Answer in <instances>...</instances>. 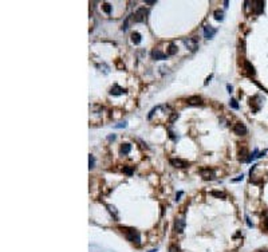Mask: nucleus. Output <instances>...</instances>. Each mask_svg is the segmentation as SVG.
I'll return each mask as SVG.
<instances>
[{
	"instance_id": "1",
	"label": "nucleus",
	"mask_w": 268,
	"mask_h": 252,
	"mask_svg": "<svg viewBox=\"0 0 268 252\" xmlns=\"http://www.w3.org/2000/svg\"><path fill=\"white\" fill-rule=\"evenodd\" d=\"M121 229H122V232L125 231V236H126V239L129 241L136 243V244H141V235L138 231H136L134 228H122V227H121Z\"/></svg>"
},
{
	"instance_id": "25",
	"label": "nucleus",
	"mask_w": 268,
	"mask_h": 252,
	"mask_svg": "<svg viewBox=\"0 0 268 252\" xmlns=\"http://www.w3.org/2000/svg\"><path fill=\"white\" fill-rule=\"evenodd\" d=\"M102 8H103V11H105L106 13H110V12H111V5H110L109 3H103Z\"/></svg>"
},
{
	"instance_id": "7",
	"label": "nucleus",
	"mask_w": 268,
	"mask_h": 252,
	"mask_svg": "<svg viewBox=\"0 0 268 252\" xmlns=\"http://www.w3.org/2000/svg\"><path fill=\"white\" fill-rule=\"evenodd\" d=\"M184 43L186 44V47H188L190 51H194V50L197 49V38L194 36V38H190V39H184Z\"/></svg>"
},
{
	"instance_id": "21",
	"label": "nucleus",
	"mask_w": 268,
	"mask_h": 252,
	"mask_svg": "<svg viewBox=\"0 0 268 252\" xmlns=\"http://www.w3.org/2000/svg\"><path fill=\"white\" fill-rule=\"evenodd\" d=\"M245 156H247V150H245V149H243V150L239 152V160H240V161H243V162H245V161H247Z\"/></svg>"
},
{
	"instance_id": "18",
	"label": "nucleus",
	"mask_w": 268,
	"mask_h": 252,
	"mask_svg": "<svg viewBox=\"0 0 268 252\" xmlns=\"http://www.w3.org/2000/svg\"><path fill=\"white\" fill-rule=\"evenodd\" d=\"M90 252H114V251H109V249H103V248H99L97 245H91L90 247Z\"/></svg>"
},
{
	"instance_id": "17",
	"label": "nucleus",
	"mask_w": 268,
	"mask_h": 252,
	"mask_svg": "<svg viewBox=\"0 0 268 252\" xmlns=\"http://www.w3.org/2000/svg\"><path fill=\"white\" fill-rule=\"evenodd\" d=\"M174 54H177V47L174 43H170L168 49V55H174Z\"/></svg>"
},
{
	"instance_id": "16",
	"label": "nucleus",
	"mask_w": 268,
	"mask_h": 252,
	"mask_svg": "<svg viewBox=\"0 0 268 252\" xmlns=\"http://www.w3.org/2000/svg\"><path fill=\"white\" fill-rule=\"evenodd\" d=\"M257 157H260V153H259V150H257V149H255V150H253V153H252V154H249V157L247 158V162H251V161H253V160L257 158Z\"/></svg>"
},
{
	"instance_id": "9",
	"label": "nucleus",
	"mask_w": 268,
	"mask_h": 252,
	"mask_svg": "<svg viewBox=\"0 0 268 252\" xmlns=\"http://www.w3.org/2000/svg\"><path fill=\"white\" fill-rule=\"evenodd\" d=\"M216 32H217V30H216V28H213V27H211V26H205V27H204V35H205V38H207V39H212V38L216 35Z\"/></svg>"
},
{
	"instance_id": "13",
	"label": "nucleus",
	"mask_w": 268,
	"mask_h": 252,
	"mask_svg": "<svg viewBox=\"0 0 268 252\" xmlns=\"http://www.w3.org/2000/svg\"><path fill=\"white\" fill-rule=\"evenodd\" d=\"M130 150H132V145L130 144H123L119 148V153L121 154H128V153H130Z\"/></svg>"
},
{
	"instance_id": "36",
	"label": "nucleus",
	"mask_w": 268,
	"mask_h": 252,
	"mask_svg": "<svg viewBox=\"0 0 268 252\" xmlns=\"http://www.w3.org/2000/svg\"><path fill=\"white\" fill-rule=\"evenodd\" d=\"M111 140H115V136L113 134V136H109V141H111Z\"/></svg>"
},
{
	"instance_id": "34",
	"label": "nucleus",
	"mask_w": 268,
	"mask_h": 252,
	"mask_svg": "<svg viewBox=\"0 0 268 252\" xmlns=\"http://www.w3.org/2000/svg\"><path fill=\"white\" fill-rule=\"evenodd\" d=\"M264 227H265V229L268 231V219H267L265 221H264Z\"/></svg>"
},
{
	"instance_id": "3",
	"label": "nucleus",
	"mask_w": 268,
	"mask_h": 252,
	"mask_svg": "<svg viewBox=\"0 0 268 252\" xmlns=\"http://www.w3.org/2000/svg\"><path fill=\"white\" fill-rule=\"evenodd\" d=\"M198 173L201 174V177L204 180H213L216 176V172L213 169H209V168H202L198 170Z\"/></svg>"
},
{
	"instance_id": "35",
	"label": "nucleus",
	"mask_w": 268,
	"mask_h": 252,
	"mask_svg": "<svg viewBox=\"0 0 268 252\" xmlns=\"http://www.w3.org/2000/svg\"><path fill=\"white\" fill-rule=\"evenodd\" d=\"M146 3H148V4H153L156 1H154V0H146Z\"/></svg>"
},
{
	"instance_id": "26",
	"label": "nucleus",
	"mask_w": 268,
	"mask_h": 252,
	"mask_svg": "<svg viewBox=\"0 0 268 252\" xmlns=\"http://www.w3.org/2000/svg\"><path fill=\"white\" fill-rule=\"evenodd\" d=\"M126 126H128V122H119V124L114 125L115 129H122V128H126Z\"/></svg>"
},
{
	"instance_id": "15",
	"label": "nucleus",
	"mask_w": 268,
	"mask_h": 252,
	"mask_svg": "<svg viewBox=\"0 0 268 252\" xmlns=\"http://www.w3.org/2000/svg\"><path fill=\"white\" fill-rule=\"evenodd\" d=\"M255 13H261L263 12V7H264V3L263 1H255Z\"/></svg>"
},
{
	"instance_id": "4",
	"label": "nucleus",
	"mask_w": 268,
	"mask_h": 252,
	"mask_svg": "<svg viewBox=\"0 0 268 252\" xmlns=\"http://www.w3.org/2000/svg\"><path fill=\"white\" fill-rule=\"evenodd\" d=\"M233 133L237 134V136H245L247 133H248V129H247V126L244 124L237 122V124L233 126Z\"/></svg>"
},
{
	"instance_id": "37",
	"label": "nucleus",
	"mask_w": 268,
	"mask_h": 252,
	"mask_svg": "<svg viewBox=\"0 0 268 252\" xmlns=\"http://www.w3.org/2000/svg\"><path fill=\"white\" fill-rule=\"evenodd\" d=\"M149 252H157V249H152V251H149Z\"/></svg>"
},
{
	"instance_id": "30",
	"label": "nucleus",
	"mask_w": 268,
	"mask_h": 252,
	"mask_svg": "<svg viewBox=\"0 0 268 252\" xmlns=\"http://www.w3.org/2000/svg\"><path fill=\"white\" fill-rule=\"evenodd\" d=\"M212 78H213V75H212V74H211V75H209V76H208V78H207V80H205V82H204V84H205V86H207V84L209 83V82H211V79H212Z\"/></svg>"
},
{
	"instance_id": "5",
	"label": "nucleus",
	"mask_w": 268,
	"mask_h": 252,
	"mask_svg": "<svg viewBox=\"0 0 268 252\" xmlns=\"http://www.w3.org/2000/svg\"><path fill=\"white\" fill-rule=\"evenodd\" d=\"M169 162H170L174 168H188L189 165H190L188 161L181 160V158H170V160H169Z\"/></svg>"
},
{
	"instance_id": "19",
	"label": "nucleus",
	"mask_w": 268,
	"mask_h": 252,
	"mask_svg": "<svg viewBox=\"0 0 268 252\" xmlns=\"http://www.w3.org/2000/svg\"><path fill=\"white\" fill-rule=\"evenodd\" d=\"M213 15H215V19H216V20H220V22H221V20L224 19V12H223V11H220V9L215 11V13H213Z\"/></svg>"
},
{
	"instance_id": "38",
	"label": "nucleus",
	"mask_w": 268,
	"mask_h": 252,
	"mask_svg": "<svg viewBox=\"0 0 268 252\" xmlns=\"http://www.w3.org/2000/svg\"><path fill=\"white\" fill-rule=\"evenodd\" d=\"M261 252H268V251H261Z\"/></svg>"
},
{
	"instance_id": "11",
	"label": "nucleus",
	"mask_w": 268,
	"mask_h": 252,
	"mask_svg": "<svg viewBox=\"0 0 268 252\" xmlns=\"http://www.w3.org/2000/svg\"><path fill=\"white\" fill-rule=\"evenodd\" d=\"M111 95H121V94H125L126 93V90L125 88H122V87H119L118 84H114L113 87L110 88V91H109Z\"/></svg>"
},
{
	"instance_id": "33",
	"label": "nucleus",
	"mask_w": 268,
	"mask_h": 252,
	"mask_svg": "<svg viewBox=\"0 0 268 252\" xmlns=\"http://www.w3.org/2000/svg\"><path fill=\"white\" fill-rule=\"evenodd\" d=\"M227 88H228V93H232L233 88H232V86H231V84H227Z\"/></svg>"
},
{
	"instance_id": "31",
	"label": "nucleus",
	"mask_w": 268,
	"mask_h": 252,
	"mask_svg": "<svg viewBox=\"0 0 268 252\" xmlns=\"http://www.w3.org/2000/svg\"><path fill=\"white\" fill-rule=\"evenodd\" d=\"M243 177H244V176L241 174V176H239L237 178H235V180H232V181H233V182H236V181H241V180H243Z\"/></svg>"
},
{
	"instance_id": "27",
	"label": "nucleus",
	"mask_w": 268,
	"mask_h": 252,
	"mask_svg": "<svg viewBox=\"0 0 268 252\" xmlns=\"http://www.w3.org/2000/svg\"><path fill=\"white\" fill-rule=\"evenodd\" d=\"M169 252H180V248L177 247V245H174V244H172L170 247H169Z\"/></svg>"
},
{
	"instance_id": "8",
	"label": "nucleus",
	"mask_w": 268,
	"mask_h": 252,
	"mask_svg": "<svg viewBox=\"0 0 268 252\" xmlns=\"http://www.w3.org/2000/svg\"><path fill=\"white\" fill-rule=\"evenodd\" d=\"M186 103H188L189 106H198V105H202V99L201 97L194 95V97H189L186 99Z\"/></svg>"
},
{
	"instance_id": "2",
	"label": "nucleus",
	"mask_w": 268,
	"mask_h": 252,
	"mask_svg": "<svg viewBox=\"0 0 268 252\" xmlns=\"http://www.w3.org/2000/svg\"><path fill=\"white\" fill-rule=\"evenodd\" d=\"M146 15H148V9L145 7H141L136 11V13L133 15V22L134 23H142L146 20Z\"/></svg>"
},
{
	"instance_id": "28",
	"label": "nucleus",
	"mask_w": 268,
	"mask_h": 252,
	"mask_svg": "<svg viewBox=\"0 0 268 252\" xmlns=\"http://www.w3.org/2000/svg\"><path fill=\"white\" fill-rule=\"evenodd\" d=\"M106 207L109 208V211H110V212H111V213H114L115 219H118V216H117V211H115V208H114V207H113V205H106Z\"/></svg>"
},
{
	"instance_id": "6",
	"label": "nucleus",
	"mask_w": 268,
	"mask_h": 252,
	"mask_svg": "<svg viewBox=\"0 0 268 252\" xmlns=\"http://www.w3.org/2000/svg\"><path fill=\"white\" fill-rule=\"evenodd\" d=\"M185 225H186V221H185L184 217L176 219V221H174V229H176V232H178V233L184 232Z\"/></svg>"
},
{
	"instance_id": "10",
	"label": "nucleus",
	"mask_w": 268,
	"mask_h": 252,
	"mask_svg": "<svg viewBox=\"0 0 268 252\" xmlns=\"http://www.w3.org/2000/svg\"><path fill=\"white\" fill-rule=\"evenodd\" d=\"M152 58L156 59V61H164V59H166L168 58V55H165L164 53H161L160 50H153V51H152Z\"/></svg>"
},
{
	"instance_id": "20",
	"label": "nucleus",
	"mask_w": 268,
	"mask_h": 252,
	"mask_svg": "<svg viewBox=\"0 0 268 252\" xmlns=\"http://www.w3.org/2000/svg\"><path fill=\"white\" fill-rule=\"evenodd\" d=\"M211 195L215 196V197H219V199H225V197H227V196H225L223 192H217V190H212Z\"/></svg>"
},
{
	"instance_id": "24",
	"label": "nucleus",
	"mask_w": 268,
	"mask_h": 252,
	"mask_svg": "<svg viewBox=\"0 0 268 252\" xmlns=\"http://www.w3.org/2000/svg\"><path fill=\"white\" fill-rule=\"evenodd\" d=\"M229 106L232 107V109H235V110H237V109H239V103H237V101H236V99H233V98H232V99L229 101Z\"/></svg>"
},
{
	"instance_id": "29",
	"label": "nucleus",
	"mask_w": 268,
	"mask_h": 252,
	"mask_svg": "<svg viewBox=\"0 0 268 252\" xmlns=\"http://www.w3.org/2000/svg\"><path fill=\"white\" fill-rule=\"evenodd\" d=\"M177 118H178V114H177V113H173V114H172V117H170V124H173V122H174V120H177Z\"/></svg>"
},
{
	"instance_id": "14",
	"label": "nucleus",
	"mask_w": 268,
	"mask_h": 252,
	"mask_svg": "<svg viewBox=\"0 0 268 252\" xmlns=\"http://www.w3.org/2000/svg\"><path fill=\"white\" fill-rule=\"evenodd\" d=\"M132 42L134 44H140L141 43V34L140 32H133L132 34Z\"/></svg>"
},
{
	"instance_id": "23",
	"label": "nucleus",
	"mask_w": 268,
	"mask_h": 252,
	"mask_svg": "<svg viewBox=\"0 0 268 252\" xmlns=\"http://www.w3.org/2000/svg\"><path fill=\"white\" fill-rule=\"evenodd\" d=\"M133 170H134V168H133V166H125V168H123V173H125V174H128V176H132Z\"/></svg>"
},
{
	"instance_id": "22",
	"label": "nucleus",
	"mask_w": 268,
	"mask_h": 252,
	"mask_svg": "<svg viewBox=\"0 0 268 252\" xmlns=\"http://www.w3.org/2000/svg\"><path fill=\"white\" fill-rule=\"evenodd\" d=\"M94 165H95V158H94V156L90 154L88 156V168L92 169L94 168Z\"/></svg>"
},
{
	"instance_id": "12",
	"label": "nucleus",
	"mask_w": 268,
	"mask_h": 252,
	"mask_svg": "<svg viewBox=\"0 0 268 252\" xmlns=\"http://www.w3.org/2000/svg\"><path fill=\"white\" fill-rule=\"evenodd\" d=\"M244 70H245V72L248 74V75H255V67L252 66L248 61H244Z\"/></svg>"
},
{
	"instance_id": "32",
	"label": "nucleus",
	"mask_w": 268,
	"mask_h": 252,
	"mask_svg": "<svg viewBox=\"0 0 268 252\" xmlns=\"http://www.w3.org/2000/svg\"><path fill=\"white\" fill-rule=\"evenodd\" d=\"M181 196H182V192H178V193L176 195V201H178V200H180Z\"/></svg>"
}]
</instances>
